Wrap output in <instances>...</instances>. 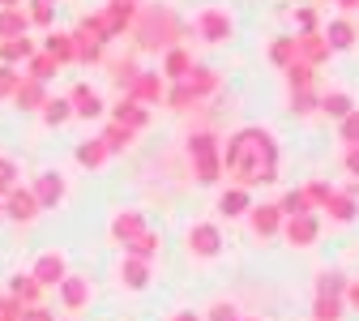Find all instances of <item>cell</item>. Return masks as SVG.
I'll return each instance as SVG.
<instances>
[{
	"label": "cell",
	"instance_id": "cell-1",
	"mask_svg": "<svg viewBox=\"0 0 359 321\" xmlns=\"http://www.w3.org/2000/svg\"><path fill=\"white\" fill-rule=\"evenodd\" d=\"M222 171L236 176L240 189L269 185V180H278V142L265 129H240V133H231L227 150H222Z\"/></svg>",
	"mask_w": 359,
	"mask_h": 321
},
{
	"label": "cell",
	"instance_id": "cell-2",
	"mask_svg": "<svg viewBox=\"0 0 359 321\" xmlns=\"http://www.w3.org/2000/svg\"><path fill=\"white\" fill-rule=\"evenodd\" d=\"M133 39H137V48H146V52H167V48H175V39H180V22H175V13L171 9H163V5H146V9H137V22H133Z\"/></svg>",
	"mask_w": 359,
	"mask_h": 321
},
{
	"label": "cell",
	"instance_id": "cell-3",
	"mask_svg": "<svg viewBox=\"0 0 359 321\" xmlns=\"http://www.w3.org/2000/svg\"><path fill=\"white\" fill-rule=\"evenodd\" d=\"M330 39L325 34H317V30H308V34H295V60H304V65H312L317 69L321 60H330Z\"/></svg>",
	"mask_w": 359,
	"mask_h": 321
},
{
	"label": "cell",
	"instance_id": "cell-4",
	"mask_svg": "<svg viewBox=\"0 0 359 321\" xmlns=\"http://www.w3.org/2000/svg\"><path fill=\"white\" fill-rule=\"evenodd\" d=\"M34 202H39V210H56L60 202H65V176L60 171H43L39 180H34Z\"/></svg>",
	"mask_w": 359,
	"mask_h": 321
},
{
	"label": "cell",
	"instance_id": "cell-5",
	"mask_svg": "<svg viewBox=\"0 0 359 321\" xmlns=\"http://www.w3.org/2000/svg\"><path fill=\"white\" fill-rule=\"evenodd\" d=\"M283 236H287L295 249H308V244H317V236H321V218H317V214H299V218H287Z\"/></svg>",
	"mask_w": 359,
	"mask_h": 321
},
{
	"label": "cell",
	"instance_id": "cell-6",
	"mask_svg": "<svg viewBox=\"0 0 359 321\" xmlns=\"http://www.w3.org/2000/svg\"><path fill=\"white\" fill-rule=\"evenodd\" d=\"M124 95H128V99H137L142 107H146V103H163L167 81H163L158 73H137V77H133V86L124 90Z\"/></svg>",
	"mask_w": 359,
	"mask_h": 321
},
{
	"label": "cell",
	"instance_id": "cell-7",
	"mask_svg": "<svg viewBox=\"0 0 359 321\" xmlns=\"http://www.w3.org/2000/svg\"><path fill=\"white\" fill-rule=\"evenodd\" d=\"M99 18H103L107 34H111V39H120L124 30H133V22H137V5H128V0H111V5H107Z\"/></svg>",
	"mask_w": 359,
	"mask_h": 321
},
{
	"label": "cell",
	"instance_id": "cell-8",
	"mask_svg": "<svg viewBox=\"0 0 359 321\" xmlns=\"http://www.w3.org/2000/svg\"><path fill=\"white\" fill-rule=\"evenodd\" d=\"M193 26H197V34H201L205 43H222V39H231V30H236V26H231V18L222 13V9H205Z\"/></svg>",
	"mask_w": 359,
	"mask_h": 321
},
{
	"label": "cell",
	"instance_id": "cell-9",
	"mask_svg": "<svg viewBox=\"0 0 359 321\" xmlns=\"http://www.w3.org/2000/svg\"><path fill=\"white\" fill-rule=\"evenodd\" d=\"M30 274H34V283H39V287H60L69 270H65V257H60V253H43V257L34 261Z\"/></svg>",
	"mask_w": 359,
	"mask_h": 321
},
{
	"label": "cell",
	"instance_id": "cell-10",
	"mask_svg": "<svg viewBox=\"0 0 359 321\" xmlns=\"http://www.w3.org/2000/svg\"><path fill=\"white\" fill-rule=\"evenodd\" d=\"M218 249H222L218 227H214V223H193V232H189V253H197V257H214Z\"/></svg>",
	"mask_w": 359,
	"mask_h": 321
},
{
	"label": "cell",
	"instance_id": "cell-11",
	"mask_svg": "<svg viewBox=\"0 0 359 321\" xmlns=\"http://www.w3.org/2000/svg\"><path fill=\"white\" fill-rule=\"evenodd\" d=\"M142 232H146V218H142L137 210H120V214L111 218V236H116V244H124V249L137 240Z\"/></svg>",
	"mask_w": 359,
	"mask_h": 321
},
{
	"label": "cell",
	"instance_id": "cell-12",
	"mask_svg": "<svg viewBox=\"0 0 359 321\" xmlns=\"http://www.w3.org/2000/svg\"><path fill=\"white\" fill-rule=\"evenodd\" d=\"M111 120L137 133V129H146V124H150V112H146V107H142L137 99H128V95H124V99H120V103L111 107Z\"/></svg>",
	"mask_w": 359,
	"mask_h": 321
},
{
	"label": "cell",
	"instance_id": "cell-13",
	"mask_svg": "<svg viewBox=\"0 0 359 321\" xmlns=\"http://www.w3.org/2000/svg\"><path fill=\"white\" fill-rule=\"evenodd\" d=\"M5 214H9L13 223H30V218L39 214V202H34V193L18 185V189H13V193L5 197Z\"/></svg>",
	"mask_w": 359,
	"mask_h": 321
},
{
	"label": "cell",
	"instance_id": "cell-14",
	"mask_svg": "<svg viewBox=\"0 0 359 321\" xmlns=\"http://www.w3.org/2000/svg\"><path fill=\"white\" fill-rule=\"evenodd\" d=\"M69 103H73V116H81V120H95V116H103V99L90 90L86 81L81 86H73V95H69Z\"/></svg>",
	"mask_w": 359,
	"mask_h": 321
},
{
	"label": "cell",
	"instance_id": "cell-15",
	"mask_svg": "<svg viewBox=\"0 0 359 321\" xmlns=\"http://www.w3.org/2000/svg\"><path fill=\"white\" fill-rule=\"evenodd\" d=\"M248 223H252V232H257V236H278L283 210H278V206H252V210H248Z\"/></svg>",
	"mask_w": 359,
	"mask_h": 321
},
{
	"label": "cell",
	"instance_id": "cell-16",
	"mask_svg": "<svg viewBox=\"0 0 359 321\" xmlns=\"http://www.w3.org/2000/svg\"><path fill=\"white\" fill-rule=\"evenodd\" d=\"M60 300H65V308H69V313L86 308V304H90V283H86V279H77V274H65V283H60Z\"/></svg>",
	"mask_w": 359,
	"mask_h": 321
},
{
	"label": "cell",
	"instance_id": "cell-17",
	"mask_svg": "<svg viewBox=\"0 0 359 321\" xmlns=\"http://www.w3.org/2000/svg\"><path fill=\"white\" fill-rule=\"evenodd\" d=\"M34 56V43L26 39V34H18V39H0V65H26Z\"/></svg>",
	"mask_w": 359,
	"mask_h": 321
},
{
	"label": "cell",
	"instance_id": "cell-18",
	"mask_svg": "<svg viewBox=\"0 0 359 321\" xmlns=\"http://www.w3.org/2000/svg\"><path fill=\"white\" fill-rule=\"evenodd\" d=\"M13 103H18L22 112H39L43 103H48V90H43V81H34V77H22L18 95H13Z\"/></svg>",
	"mask_w": 359,
	"mask_h": 321
},
{
	"label": "cell",
	"instance_id": "cell-19",
	"mask_svg": "<svg viewBox=\"0 0 359 321\" xmlns=\"http://www.w3.org/2000/svg\"><path fill=\"white\" fill-rule=\"evenodd\" d=\"M120 279H124V287H128V291H142V287L150 283V261H142V257H128V253H124Z\"/></svg>",
	"mask_w": 359,
	"mask_h": 321
},
{
	"label": "cell",
	"instance_id": "cell-20",
	"mask_svg": "<svg viewBox=\"0 0 359 321\" xmlns=\"http://www.w3.org/2000/svg\"><path fill=\"white\" fill-rule=\"evenodd\" d=\"M321 210H330V218H338V223H351V218L359 214V202H355L351 193H342V189H330V197H325Z\"/></svg>",
	"mask_w": 359,
	"mask_h": 321
},
{
	"label": "cell",
	"instance_id": "cell-21",
	"mask_svg": "<svg viewBox=\"0 0 359 321\" xmlns=\"http://www.w3.org/2000/svg\"><path fill=\"white\" fill-rule=\"evenodd\" d=\"M184 86L193 90V99H205V95H214V90H218V73L205 69V65H193L189 77H184Z\"/></svg>",
	"mask_w": 359,
	"mask_h": 321
},
{
	"label": "cell",
	"instance_id": "cell-22",
	"mask_svg": "<svg viewBox=\"0 0 359 321\" xmlns=\"http://www.w3.org/2000/svg\"><path fill=\"white\" fill-rule=\"evenodd\" d=\"M9 296H13L22 308H30V304H39L43 287L34 283V274H13V279H9Z\"/></svg>",
	"mask_w": 359,
	"mask_h": 321
},
{
	"label": "cell",
	"instance_id": "cell-23",
	"mask_svg": "<svg viewBox=\"0 0 359 321\" xmlns=\"http://www.w3.org/2000/svg\"><path fill=\"white\" fill-rule=\"evenodd\" d=\"M193 176L201 180V185H218V180H222V150L197 155V159H193Z\"/></svg>",
	"mask_w": 359,
	"mask_h": 321
},
{
	"label": "cell",
	"instance_id": "cell-24",
	"mask_svg": "<svg viewBox=\"0 0 359 321\" xmlns=\"http://www.w3.org/2000/svg\"><path fill=\"white\" fill-rule=\"evenodd\" d=\"M189 69H193V56H189L184 48H167V56H163V77L184 81V77H189Z\"/></svg>",
	"mask_w": 359,
	"mask_h": 321
},
{
	"label": "cell",
	"instance_id": "cell-25",
	"mask_svg": "<svg viewBox=\"0 0 359 321\" xmlns=\"http://www.w3.org/2000/svg\"><path fill=\"white\" fill-rule=\"evenodd\" d=\"M218 210L227 214V218H240V214H248V210H252V197H248V189H240V185H236V189H227V193L218 197Z\"/></svg>",
	"mask_w": 359,
	"mask_h": 321
},
{
	"label": "cell",
	"instance_id": "cell-26",
	"mask_svg": "<svg viewBox=\"0 0 359 321\" xmlns=\"http://www.w3.org/2000/svg\"><path fill=\"white\" fill-rule=\"evenodd\" d=\"M43 52H48V56H56L60 65H69V60H77V43H73V34H60V30H52V34H48V43H43Z\"/></svg>",
	"mask_w": 359,
	"mask_h": 321
},
{
	"label": "cell",
	"instance_id": "cell-27",
	"mask_svg": "<svg viewBox=\"0 0 359 321\" xmlns=\"http://www.w3.org/2000/svg\"><path fill=\"white\" fill-rule=\"evenodd\" d=\"M26 26H30V18H26L22 5L0 9V39H18V34H26Z\"/></svg>",
	"mask_w": 359,
	"mask_h": 321
},
{
	"label": "cell",
	"instance_id": "cell-28",
	"mask_svg": "<svg viewBox=\"0 0 359 321\" xmlns=\"http://www.w3.org/2000/svg\"><path fill=\"white\" fill-rule=\"evenodd\" d=\"M321 112L334 116V120H346V116L355 112V103H351L346 90H330V95H321Z\"/></svg>",
	"mask_w": 359,
	"mask_h": 321
},
{
	"label": "cell",
	"instance_id": "cell-29",
	"mask_svg": "<svg viewBox=\"0 0 359 321\" xmlns=\"http://www.w3.org/2000/svg\"><path fill=\"white\" fill-rule=\"evenodd\" d=\"M56 69H60V60H56V56H48V52H34V56L26 60V77H34V81L56 77Z\"/></svg>",
	"mask_w": 359,
	"mask_h": 321
},
{
	"label": "cell",
	"instance_id": "cell-30",
	"mask_svg": "<svg viewBox=\"0 0 359 321\" xmlns=\"http://www.w3.org/2000/svg\"><path fill=\"white\" fill-rule=\"evenodd\" d=\"M283 73H287V86H291V95H295V90H312V77H317V69H312V65H304V60L287 65Z\"/></svg>",
	"mask_w": 359,
	"mask_h": 321
},
{
	"label": "cell",
	"instance_id": "cell-31",
	"mask_svg": "<svg viewBox=\"0 0 359 321\" xmlns=\"http://www.w3.org/2000/svg\"><path fill=\"white\" fill-rule=\"evenodd\" d=\"M73 34H77V39H90V43H99V48H103V43H107V39H111V34H107V26H103V18H99V13H90V18H81V26H77V30H73Z\"/></svg>",
	"mask_w": 359,
	"mask_h": 321
},
{
	"label": "cell",
	"instance_id": "cell-32",
	"mask_svg": "<svg viewBox=\"0 0 359 321\" xmlns=\"http://www.w3.org/2000/svg\"><path fill=\"white\" fill-rule=\"evenodd\" d=\"M103 146H107V155H120V150H128L133 146V129H124V124H107V133H103Z\"/></svg>",
	"mask_w": 359,
	"mask_h": 321
},
{
	"label": "cell",
	"instance_id": "cell-33",
	"mask_svg": "<svg viewBox=\"0 0 359 321\" xmlns=\"http://www.w3.org/2000/svg\"><path fill=\"white\" fill-rule=\"evenodd\" d=\"M325 39H330V48H334V52H346V48H351V43H355V26L338 18V22H330V30H325Z\"/></svg>",
	"mask_w": 359,
	"mask_h": 321
},
{
	"label": "cell",
	"instance_id": "cell-34",
	"mask_svg": "<svg viewBox=\"0 0 359 321\" xmlns=\"http://www.w3.org/2000/svg\"><path fill=\"white\" fill-rule=\"evenodd\" d=\"M124 253H128V257H142V261H154V257H158V236H154V232H142Z\"/></svg>",
	"mask_w": 359,
	"mask_h": 321
},
{
	"label": "cell",
	"instance_id": "cell-35",
	"mask_svg": "<svg viewBox=\"0 0 359 321\" xmlns=\"http://www.w3.org/2000/svg\"><path fill=\"white\" fill-rule=\"evenodd\" d=\"M103 159H107L103 137H95V142H81V146H77V163H81V167H99Z\"/></svg>",
	"mask_w": 359,
	"mask_h": 321
},
{
	"label": "cell",
	"instance_id": "cell-36",
	"mask_svg": "<svg viewBox=\"0 0 359 321\" xmlns=\"http://www.w3.org/2000/svg\"><path fill=\"white\" fill-rule=\"evenodd\" d=\"M278 210H283V218H299V214H312V206H308L304 189H291V193L278 202Z\"/></svg>",
	"mask_w": 359,
	"mask_h": 321
},
{
	"label": "cell",
	"instance_id": "cell-37",
	"mask_svg": "<svg viewBox=\"0 0 359 321\" xmlns=\"http://www.w3.org/2000/svg\"><path fill=\"white\" fill-rule=\"evenodd\" d=\"M317 296H334V300H342L346 296V279L338 270H325L321 279H317Z\"/></svg>",
	"mask_w": 359,
	"mask_h": 321
},
{
	"label": "cell",
	"instance_id": "cell-38",
	"mask_svg": "<svg viewBox=\"0 0 359 321\" xmlns=\"http://www.w3.org/2000/svg\"><path fill=\"white\" fill-rule=\"evenodd\" d=\"M163 103H167V107H171V112H184V107H193V103H197V99H193V90H189V86H184V81H175V86H171V90H167V95H163Z\"/></svg>",
	"mask_w": 359,
	"mask_h": 321
},
{
	"label": "cell",
	"instance_id": "cell-39",
	"mask_svg": "<svg viewBox=\"0 0 359 321\" xmlns=\"http://www.w3.org/2000/svg\"><path fill=\"white\" fill-rule=\"evenodd\" d=\"M39 112H43V120H48V124H65V120L73 116V103H69V99H48Z\"/></svg>",
	"mask_w": 359,
	"mask_h": 321
},
{
	"label": "cell",
	"instance_id": "cell-40",
	"mask_svg": "<svg viewBox=\"0 0 359 321\" xmlns=\"http://www.w3.org/2000/svg\"><path fill=\"white\" fill-rule=\"evenodd\" d=\"M338 317H342V300L317 296V304H312V321H338Z\"/></svg>",
	"mask_w": 359,
	"mask_h": 321
},
{
	"label": "cell",
	"instance_id": "cell-41",
	"mask_svg": "<svg viewBox=\"0 0 359 321\" xmlns=\"http://www.w3.org/2000/svg\"><path fill=\"white\" fill-rule=\"evenodd\" d=\"M22 69H13V65H0V99H13L18 95V86H22Z\"/></svg>",
	"mask_w": 359,
	"mask_h": 321
},
{
	"label": "cell",
	"instance_id": "cell-42",
	"mask_svg": "<svg viewBox=\"0 0 359 321\" xmlns=\"http://www.w3.org/2000/svg\"><path fill=\"white\" fill-rule=\"evenodd\" d=\"M269 60H274L278 69L295 65V39H274V48H269Z\"/></svg>",
	"mask_w": 359,
	"mask_h": 321
},
{
	"label": "cell",
	"instance_id": "cell-43",
	"mask_svg": "<svg viewBox=\"0 0 359 321\" xmlns=\"http://www.w3.org/2000/svg\"><path fill=\"white\" fill-rule=\"evenodd\" d=\"M34 26H52L56 22V5L52 0H30V13H26Z\"/></svg>",
	"mask_w": 359,
	"mask_h": 321
},
{
	"label": "cell",
	"instance_id": "cell-44",
	"mask_svg": "<svg viewBox=\"0 0 359 321\" xmlns=\"http://www.w3.org/2000/svg\"><path fill=\"white\" fill-rule=\"evenodd\" d=\"M18 189V163L13 159H0V197H9Z\"/></svg>",
	"mask_w": 359,
	"mask_h": 321
},
{
	"label": "cell",
	"instance_id": "cell-45",
	"mask_svg": "<svg viewBox=\"0 0 359 321\" xmlns=\"http://www.w3.org/2000/svg\"><path fill=\"white\" fill-rule=\"evenodd\" d=\"M317 107H321V99L312 95V90H295V95H291V112H299V116L317 112Z\"/></svg>",
	"mask_w": 359,
	"mask_h": 321
},
{
	"label": "cell",
	"instance_id": "cell-46",
	"mask_svg": "<svg viewBox=\"0 0 359 321\" xmlns=\"http://www.w3.org/2000/svg\"><path fill=\"white\" fill-rule=\"evenodd\" d=\"M73 43H77V60H81V65H95V60H103V48H99V43L77 39V34H73Z\"/></svg>",
	"mask_w": 359,
	"mask_h": 321
},
{
	"label": "cell",
	"instance_id": "cell-47",
	"mask_svg": "<svg viewBox=\"0 0 359 321\" xmlns=\"http://www.w3.org/2000/svg\"><path fill=\"white\" fill-rule=\"evenodd\" d=\"M338 133H342V142H346V146H359V107H355L346 120H338Z\"/></svg>",
	"mask_w": 359,
	"mask_h": 321
},
{
	"label": "cell",
	"instance_id": "cell-48",
	"mask_svg": "<svg viewBox=\"0 0 359 321\" xmlns=\"http://www.w3.org/2000/svg\"><path fill=\"white\" fill-rule=\"evenodd\" d=\"M214 150H218V146H214L210 133H193V137H189V155H193V159H197V155H214Z\"/></svg>",
	"mask_w": 359,
	"mask_h": 321
},
{
	"label": "cell",
	"instance_id": "cell-49",
	"mask_svg": "<svg viewBox=\"0 0 359 321\" xmlns=\"http://www.w3.org/2000/svg\"><path fill=\"white\" fill-rule=\"evenodd\" d=\"M210 321H240V308H236L231 300H218V304L210 308Z\"/></svg>",
	"mask_w": 359,
	"mask_h": 321
},
{
	"label": "cell",
	"instance_id": "cell-50",
	"mask_svg": "<svg viewBox=\"0 0 359 321\" xmlns=\"http://www.w3.org/2000/svg\"><path fill=\"white\" fill-rule=\"evenodd\" d=\"M304 197H308V206H325V197H330V185H325V180H312V185L304 189Z\"/></svg>",
	"mask_w": 359,
	"mask_h": 321
},
{
	"label": "cell",
	"instance_id": "cell-51",
	"mask_svg": "<svg viewBox=\"0 0 359 321\" xmlns=\"http://www.w3.org/2000/svg\"><path fill=\"white\" fill-rule=\"evenodd\" d=\"M0 321H22V304L13 296H0Z\"/></svg>",
	"mask_w": 359,
	"mask_h": 321
},
{
	"label": "cell",
	"instance_id": "cell-52",
	"mask_svg": "<svg viewBox=\"0 0 359 321\" xmlns=\"http://www.w3.org/2000/svg\"><path fill=\"white\" fill-rule=\"evenodd\" d=\"M22 321H56V313H48L43 304H30V308H22Z\"/></svg>",
	"mask_w": 359,
	"mask_h": 321
},
{
	"label": "cell",
	"instance_id": "cell-53",
	"mask_svg": "<svg viewBox=\"0 0 359 321\" xmlns=\"http://www.w3.org/2000/svg\"><path fill=\"white\" fill-rule=\"evenodd\" d=\"M308 30H317V9H312V5L299 9V34H308Z\"/></svg>",
	"mask_w": 359,
	"mask_h": 321
},
{
	"label": "cell",
	"instance_id": "cell-54",
	"mask_svg": "<svg viewBox=\"0 0 359 321\" xmlns=\"http://www.w3.org/2000/svg\"><path fill=\"white\" fill-rule=\"evenodd\" d=\"M342 167L359 180V146H346V159H342Z\"/></svg>",
	"mask_w": 359,
	"mask_h": 321
},
{
	"label": "cell",
	"instance_id": "cell-55",
	"mask_svg": "<svg viewBox=\"0 0 359 321\" xmlns=\"http://www.w3.org/2000/svg\"><path fill=\"white\" fill-rule=\"evenodd\" d=\"M342 300H346V304L359 313V279H355V283H346V296H342Z\"/></svg>",
	"mask_w": 359,
	"mask_h": 321
},
{
	"label": "cell",
	"instance_id": "cell-56",
	"mask_svg": "<svg viewBox=\"0 0 359 321\" xmlns=\"http://www.w3.org/2000/svg\"><path fill=\"white\" fill-rule=\"evenodd\" d=\"M171 321H201V317H197V313H189V308H184V313H175V317H171Z\"/></svg>",
	"mask_w": 359,
	"mask_h": 321
},
{
	"label": "cell",
	"instance_id": "cell-57",
	"mask_svg": "<svg viewBox=\"0 0 359 321\" xmlns=\"http://www.w3.org/2000/svg\"><path fill=\"white\" fill-rule=\"evenodd\" d=\"M338 5H342V9H359V0H338Z\"/></svg>",
	"mask_w": 359,
	"mask_h": 321
},
{
	"label": "cell",
	"instance_id": "cell-58",
	"mask_svg": "<svg viewBox=\"0 0 359 321\" xmlns=\"http://www.w3.org/2000/svg\"><path fill=\"white\" fill-rule=\"evenodd\" d=\"M13 5H22V0H0V9H13Z\"/></svg>",
	"mask_w": 359,
	"mask_h": 321
},
{
	"label": "cell",
	"instance_id": "cell-59",
	"mask_svg": "<svg viewBox=\"0 0 359 321\" xmlns=\"http://www.w3.org/2000/svg\"><path fill=\"white\" fill-rule=\"evenodd\" d=\"M240 321H261V317H240Z\"/></svg>",
	"mask_w": 359,
	"mask_h": 321
},
{
	"label": "cell",
	"instance_id": "cell-60",
	"mask_svg": "<svg viewBox=\"0 0 359 321\" xmlns=\"http://www.w3.org/2000/svg\"><path fill=\"white\" fill-rule=\"evenodd\" d=\"M0 214H5V202H0Z\"/></svg>",
	"mask_w": 359,
	"mask_h": 321
},
{
	"label": "cell",
	"instance_id": "cell-61",
	"mask_svg": "<svg viewBox=\"0 0 359 321\" xmlns=\"http://www.w3.org/2000/svg\"><path fill=\"white\" fill-rule=\"evenodd\" d=\"M128 5H137V0H128Z\"/></svg>",
	"mask_w": 359,
	"mask_h": 321
},
{
	"label": "cell",
	"instance_id": "cell-62",
	"mask_svg": "<svg viewBox=\"0 0 359 321\" xmlns=\"http://www.w3.org/2000/svg\"><path fill=\"white\" fill-rule=\"evenodd\" d=\"M52 5H56V0H52Z\"/></svg>",
	"mask_w": 359,
	"mask_h": 321
}]
</instances>
